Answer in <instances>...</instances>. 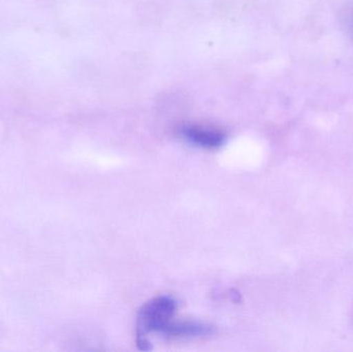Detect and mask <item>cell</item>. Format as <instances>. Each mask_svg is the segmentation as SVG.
<instances>
[{
    "label": "cell",
    "instance_id": "1",
    "mask_svg": "<svg viewBox=\"0 0 353 352\" xmlns=\"http://www.w3.org/2000/svg\"><path fill=\"white\" fill-rule=\"evenodd\" d=\"M176 309V301L171 297L155 298L143 306L137 322L138 344L141 349H150L147 335L154 332L163 333L165 327L173 320Z\"/></svg>",
    "mask_w": 353,
    "mask_h": 352
},
{
    "label": "cell",
    "instance_id": "2",
    "mask_svg": "<svg viewBox=\"0 0 353 352\" xmlns=\"http://www.w3.org/2000/svg\"><path fill=\"white\" fill-rule=\"evenodd\" d=\"M179 134L189 144L208 150L220 148L223 146L226 140L225 134L220 130L194 124L182 126Z\"/></svg>",
    "mask_w": 353,
    "mask_h": 352
},
{
    "label": "cell",
    "instance_id": "3",
    "mask_svg": "<svg viewBox=\"0 0 353 352\" xmlns=\"http://www.w3.org/2000/svg\"><path fill=\"white\" fill-rule=\"evenodd\" d=\"M215 332L213 327L209 324L193 322H174L172 320L163 334L176 338H185V337H203L209 336Z\"/></svg>",
    "mask_w": 353,
    "mask_h": 352
}]
</instances>
